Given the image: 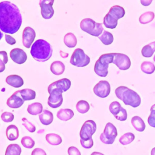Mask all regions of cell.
Instances as JSON below:
<instances>
[{
  "instance_id": "f6af8a7d",
  "label": "cell",
  "mask_w": 155,
  "mask_h": 155,
  "mask_svg": "<svg viewBox=\"0 0 155 155\" xmlns=\"http://www.w3.org/2000/svg\"><path fill=\"white\" fill-rule=\"evenodd\" d=\"M5 41L10 45H14L15 44H16V40L15 39V38L9 35H5Z\"/></svg>"
},
{
  "instance_id": "7a4b0ae2",
  "label": "cell",
  "mask_w": 155,
  "mask_h": 155,
  "mask_svg": "<svg viewBox=\"0 0 155 155\" xmlns=\"http://www.w3.org/2000/svg\"><path fill=\"white\" fill-rule=\"evenodd\" d=\"M53 49L51 45L45 40H36L31 45L30 54L33 58L38 62H45L52 56Z\"/></svg>"
},
{
  "instance_id": "9a60e30c",
  "label": "cell",
  "mask_w": 155,
  "mask_h": 155,
  "mask_svg": "<svg viewBox=\"0 0 155 155\" xmlns=\"http://www.w3.org/2000/svg\"><path fill=\"white\" fill-rule=\"evenodd\" d=\"M10 56L12 60L18 64H24L27 59V56L25 52L22 49L19 48L12 49L10 51Z\"/></svg>"
},
{
  "instance_id": "4fadbf2b",
  "label": "cell",
  "mask_w": 155,
  "mask_h": 155,
  "mask_svg": "<svg viewBox=\"0 0 155 155\" xmlns=\"http://www.w3.org/2000/svg\"><path fill=\"white\" fill-rule=\"evenodd\" d=\"M110 85L107 81H101L93 88L94 94L99 97L105 98L110 93Z\"/></svg>"
},
{
  "instance_id": "2e32d148",
  "label": "cell",
  "mask_w": 155,
  "mask_h": 155,
  "mask_svg": "<svg viewBox=\"0 0 155 155\" xmlns=\"http://www.w3.org/2000/svg\"><path fill=\"white\" fill-rule=\"evenodd\" d=\"M24 102V101L20 95L19 91H15L7 101V105L12 108H18L21 107Z\"/></svg>"
},
{
  "instance_id": "ee69618b",
  "label": "cell",
  "mask_w": 155,
  "mask_h": 155,
  "mask_svg": "<svg viewBox=\"0 0 155 155\" xmlns=\"http://www.w3.org/2000/svg\"><path fill=\"white\" fill-rule=\"evenodd\" d=\"M31 155H47V154L45 151L43 150L42 149L39 148H36L32 151Z\"/></svg>"
},
{
  "instance_id": "9c48e42d",
  "label": "cell",
  "mask_w": 155,
  "mask_h": 155,
  "mask_svg": "<svg viewBox=\"0 0 155 155\" xmlns=\"http://www.w3.org/2000/svg\"><path fill=\"white\" fill-rule=\"evenodd\" d=\"M96 130V124L93 120H88L82 125L79 136L81 140H87L92 138L93 134Z\"/></svg>"
},
{
  "instance_id": "52a82bcc",
  "label": "cell",
  "mask_w": 155,
  "mask_h": 155,
  "mask_svg": "<svg viewBox=\"0 0 155 155\" xmlns=\"http://www.w3.org/2000/svg\"><path fill=\"white\" fill-rule=\"evenodd\" d=\"M117 135L116 127L111 123L106 124L104 132L100 135V140L105 144H112Z\"/></svg>"
},
{
  "instance_id": "83f0119b",
  "label": "cell",
  "mask_w": 155,
  "mask_h": 155,
  "mask_svg": "<svg viewBox=\"0 0 155 155\" xmlns=\"http://www.w3.org/2000/svg\"><path fill=\"white\" fill-rule=\"evenodd\" d=\"M19 91V93L24 101H30L36 97V92L30 88H25Z\"/></svg>"
},
{
  "instance_id": "d590c367",
  "label": "cell",
  "mask_w": 155,
  "mask_h": 155,
  "mask_svg": "<svg viewBox=\"0 0 155 155\" xmlns=\"http://www.w3.org/2000/svg\"><path fill=\"white\" fill-rule=\"evenodd\" d=\"M135 138V136L132 133H127L121 136L119 138V142L124 145H128L132 142Z\"/></svg>"
},
{
  "instance_id": "816d5d0a",
  "label": "cell",
  "mask_w": 155,
  "mask_h": 155,
  "mask_svg": "<svg viewBox=\"0 0 155 155\" xmlns=\"http://www.w3.org/2000/svg\"><path fill=\"white\" fill-rule=\"evenodd\" d=\"M153 60H154V61L155 62V55H154V58H153Z\"/></svg>"
},
{
  "instance_id": "7402d4cb",
  "label": "cell",
  "mask_w": 155,
  "mask_h": 155,
  "mask_svg": "<svg viewBox=\"0 0 155 155\" xmlns=\"http://www.w3.org/2000/svg\"><path fill=\"white\" fill-rule=\"evenodd\" d=\"M50 70L53 74L55 75H60L64 72L65 65L62 62L56 61L51 63L50 65Z\"/></svg>"
},
{
  "instance_id": "f546056e",
  "label": "cell",
  "mask_w": 155,
  "mask_h": 155,
  "mask_svg": "<svg viewBox=\"0 0 155 155\" xmlns=\"http://www.w3.org/2000/svg\"><path fill=\"white\" fill-rule=\"evenodd\" d=\"M103 22L107 28L110 29L115 28L117 25V20L112 17L108 13L105 16Z\"/></svg>"
},
{
  "instance_id": "d6986e66",
  "label": "cell",
  "mask_w": 155,
  "mask_h": 155,
  "mask_svg": "<svg viewBox=\"0 0 155 155\" xmlns=\"http://www.w3.org/2000/svg\"><path fill=\"white\" fill-rule=\"evenodd\" d=\"M40 122L44 125H50L53 120V113L48 110H44L39 115Z\"/></svg>"
},
{
  "instance_id": "681fc988",
  "label": "cell",
  "mask_w": 155,
  "mask_h": 155,
  "mask_svg": "<svg viewBox=\"0 0 155 155\" xmlns=\"http://www.w3.org/2000/svg\"><path fill=\"white\" fill-rule=\"evenodd\" d=\"M151 155H155V147L153 148L151 151Z\"/></svg>"
},
{
  "instance_id": "5b68a950",
  "label": "cell",
  "mask_w": 155,
  "mask_h": 155,
  "mask_svg": "<svg viewBox=\"0 0 155 155\" xmlns=\"http://www.w3.org/2000/svg\"><path fill=\"white\" fill-rule=\"evenodd\" d=\"M80 27L84 31L96 37H99L104 30L102 24L96 22L90 18L82 19L80 23Z\"/></svg>"
},
{
  "instance_id": "f1b7e54d",
  "label": "cell",
  "mask_w": 155,
  "mask_h": 155,
  "mask_svg": "<svg viewBox=\"0 0 155 155\" xmlns=\"http://www.w3.org/2000/svg\"><path fill=\"white\" fill-rule=\"evenodd\" d=\"M45 139L47 142L51 145H58L62 142L61 136L55 133H49L46 134Z\"/></svg>"
},
{
  "instance_id": "3957f363",
  "label": "cell",
  "mask_w": 155,
  "mask_h": 155,
  "mask_svg": "<svg viewBox=\"0 0 155 155\" xmlns=\"http://www.w3.org/2000/svg\"><path fill=\"white\" fill-rule=\"evenodd\" d=\"M116 97L122 101L124 104L136 108L140 105V96L134 91L125 86H120L115 90Z\"/></svg>"
},
{
  "instance_id": "5bb4252c",
  "label": "cell",
  "mask_w": 155,
  "mask_h": 155,
  "mask_svg": "<svg viewBox=\"0 0 155 155\" xmlns=\"http://www.w3.org/2000/svg\"><path fill=\"white\" fill-rule=\"evenodd\" d=\"M36 37V32L30 27H26L22 32V44L27 48H29Z\"/></svg>"
},
{
  "instance_id": "ac0fdd59",
  "label": "cell",
  "mask_w": 155,
  "mask_h": 155,
  "mask_svg": "<svg viewBox=\"0 0 155 155\" xmlns=\"http://www.w3.org/2000/svg\"><path fill=\"white\" fill-rule=\"evenodd\" d=\"M5 81L7 84L14 88L21 87L24 84V81L22 78L16 74H12L8 76L5 79Z\"/></svg>"
},
{
  "instance_id": "60d3db41",
  "label": "cell",
  "mask_w": 155,
  "mask_h": 155,
  "mask_svg": "<svg viewBox=\"0 0 155 155\" xmlns=\"http://www.w3.org/2000/svg\"><path fill=\"white\" fill-rule=\"evenodd\" d=\"M1 118L2 121L5 122H12L14 119V115L10 112H4L1 116Z\"/></svg>"
},
{
  "instance_id": "603a6c76",
  "label": "cell",
  "mask_w": 155,
  "mask_h": 155,
  "mask_svg": "<svg viewBox=\"0 0 155 155\" xmlns=\"http://www.w3.org/2000/svg\"><path fill=\"white\" fill-rule=\"evenodd\" d=\"M74 116V113L72 110L69 108L61 109L57 113V117L61 120L67 121L71 119Z\"/></svg>"
},
{
  "instance_id": "bcb514c9",
  "label": "cell",
  "mask_w": 155,
  "mask_h": 155,
  "mask_svg": "<svg viewBox=\"0 0 155 155\" xmlns=\"http://www.w3.org/2000/svg\"><path fill=\"white\" fill-rule=\"evenodd\" d=\"M152 2V0H140V3L143 6H148Z\"/></svg>"
},
{
  "instance_id": "74e56055",
  "label": "cell",
  "mask_w": 155,
  "mask_h": 155,
  "mask_svg": "<svg viewBox=\"0 0 155 155\" xmlns=\"http://www.w3.org/2000/svg\"><path fill=\"white\" fill-rule=\"evenodd\" d=\"M22 145L27 148H31L35 146L34 140L29 136H24L21 139V140Z\"/></svg>"
},
{
  "instance_id": "8992f818",
  "label": "cell",
  "mask_w": 155,
  "mask_h": 155,
  "mask_svg": "<svg viewBox=\"0 0 155 155\" xmlns=\"http://www.w3.org/2000/svg\"><path fill=\"white\" fill-rule=\"evenodd\" d=\"M90 62V57L87 55L81 48H76L73 51L70 62L73 65L78 67H85Z\"/></svg>"
},
{
  "instance_id": "8d00e7d4",
  "label": "cell",
  "mask_w": 155,
  "mask_h": 155,
  "mask_svg": "<svg viewBox=\"0 0 155 155\" xmlns=\"http://www.w3.org/2000/svg\"><path fill=\"white\" fill-rule=\"evenodd\" d=\"M8 62V56L5 51H0V73L5 70V65Z\"/></svg>"
},
{
  "instance_id": "ba28073f",
  "label": "cell",
  "mask_w": 155,
  "mask_h": 155,
  "mask_svg": "<svg viewBox=\"0 0 155 155\" xmlns=\"http://www.w3.org/2000/svg\"><path fill=\"white\" fill-rule=\"evenodd\" d=\"M48 92L50 94L47 102L48 105L53 108L59 107L63 102L62 91L57 88L48 87Z\"/></svg>"
},
{
  "instance_id": "d4e9b609",
  "label": "cell",
  "mask_w": 155,
  "mask_h": 155,
  "mask_svg": "<svg viewBox=\"0 0 155 155\" xmlns=\"http://www.w3.org/2000/svg\"><path fill=\"white\" fill-rule=\"evenodd\" d=\"M43 107L39 102H35L28 105L27 107V111L31 115H37L42 113Z\"/></svg>"
},
{
  "instance_id": "836d02e7",
  "label": "cell",
  "mask_w": 155,
  "mask_h": 155,
  "mask_svg": "<svg viewBox=\"0 0 155 155\" xmlns=\"http://www.w3.org/2000/svg\"><path fill=\"white\" fill-rule=\"evenodd\" d=\"M99 39L104 45H110L113 42V35L107 31H104L101 36H99Z\"/></svg>"
},
{
  "instance_id": "cb8c5ba5",
  "label": "cell",
  "mask_w": 155,
  "mask_h": 155,
  "mask_svg": "<svg viewBox=\"0 0 155 155\" xmlns=\"http://www.w3.org/2000/svg\"><path fill=\"white\" fill-rule=\"evenodd\" d=\"M131 124L133 127L138 131L142 132L145 129V124L144 121L139 116H136L131 119Z\"/></svg>"
},
{
  "instance_id": "d6a6232c",
  "label": "cell",
  "mask_w": 155,
  "mask_h": 155,
  "mask_svg": "<svg viewBox=\"0 0 155 155\" xmlns=\"http://www.w3.org/2000/svg\"><path fill=\"white\" fill-rule=\"evenodd\" d=\"M154 18V13L153 12H147L139 17V21L142 24H146L151 22Z\"/></svg>"
},
{
  "instance_id": "4316f807",
  "label": "cell",
  "mask_w": 155,
  "mask_h": 155,
  "mask_svg": "<svg viewBox=\"0 0 155 155\" xmlns=\"http://www.w3.org/2000/svg\"><path fill=\"white\" fill-rule=\"evenodd\" d=\"M64 42L69 48H74L77 44V39L72 33H68L64 36Z\"/></svg>"
},
{
  "instance_id": "f35d334b",
  "label": "cell",
  "mask_w": 155,
  "mask_h": 155,
  "mask_svg": "<svg viewBox=\"0 0 155 155\" xmlns=\"http://www.w3.org/2000/svg\"><path fill=\"white\" fill-rule=\"evenodd\" d=\"M150 111V114L148 118V123L151 127L155 128V104L151 106Z\"/></svg>"
},
{
  "instance_id": "6da1fadb",
  "label": "cell",
  "mask_w": 155,
  "mask_h": 155,
  "mask_svg": "<svg viewBox=\"0 0 155 155\" xmlns=\"http://www.w3.org/2000/svg\"><path fill=\"white\" fill-rule=\"evenodd\" d=\"M22 22L21 13L16 5L10 1L0 2V30L7 34H15Z\"/></svg>"
},
{
  "instance_id": "e575fe53",
  "label": "cell",
  "mask_w": 155,
  "mask_h": 155,
  "mask_svg": "<svg viewBox=\"0 0 155 155\" xmlns=\"http://www.w3.org/2000/svg\"><path fill=\"white\" fill-rule=\"evenodd\" d=\"M76 110L78 112L82 114H84L88 111L90 109V105L89 104L84 100H81L78 102L76 105Z\"/></svg>"
},
{
  "instance_id": "f907efd6",
  "label": "cell",
  "mask_w": 155,
  "mask_h": 155,
  "mask_svg": "<svg viewBox=\"0 0 155 155\" xmlns=\"http://www.w3.org/2000/svg\"><path fill=\"white\" fill-rule=\"evenodd\" d=\"M2 37H3V34H2V33L0 31V40L2 38Z\"/></svg>"
},
{
  "instance_id": "277c9868",
  "label": "cell",
  "mask_w": 155,
  "mask_h": 155,
  "mask_svg": "<svg viewBox=\"0 0 155 155\" xmlns=\"http://www.w3.org/2000/svg\"><path fill=\"white\" fill-rule=\"evenodd\" d=\"M114 53L102 54L94 64V70L96 74L101 77H106L108 74V65L113 63Z\"/></svg>"
},
{
  "instance_id": "ab89813d",
  "label": "cell",
  "mask_w": 155,
  "mask_h": 155,
  "mask_svg": "<svg viewBox=\"0 0 155 155\" xmlns=\"http://www.w3.org/2000/svg\"><path fill=\"white\" fill-rule=\"evenodd\" d=\"M22 125L30 133H33L36 131V127L33 124L28 121L26 118L24 117L22 119Z\"/></svg>"
},
{
  "instance_id": "7c38bea8",
  "label": "cell",
  "mask_w": 155,
  "mask_h": 155,
  "mask_svg": "<svg viewBox=\"0 0 155 155\" xmlns=\"http://www.w3.org/2000/svg\"><path fill=\"white\" fill-rule=\"evenodd\" d=\"M53 0H40L39 6L41 7V13L43 18L45 19H50L54 15V10L53 8Z\"/></svg>"
},
{
  "instance_id": "8fae6325",
  "label": "cell",
  "mask_w": 155,
  "mask_h": 155,
  "mask_svg": "<svg viewBox=\"0 0 155 155\" xmlns=\"http://www.w3.org/2000/svg\"><path fill=\"white\" fill-rule=\"evenodd\" d=\"M113 63L121 70H128L131 66V61L129 57L123 53H114Z\"/></svg>"
},
{
  "instance_id": "b9f144b4",
  "label": "cell",
  "mask_w": 155,
  "mask_h": 155,
  "mask_svg": "<svg viewBox=\"0 0 155 155\" xmlns=\"http://www.w3.org/2000/svg\"><path fill=\"white\" fill-rule=\"evenodd\" d=\"M80 142H81L82 147L86 149L91 148L93 145V140L92 138H91L88 140H83L80 139Z\"/></svg>"
},
{
  "instance_id": "7bdbcfd3",
  "label": "cell",
  "mask_w": 155,
  "mask_h": 155,
  "mask_svg": "<svg viewBox=\"0 0 155 155\" xmlns=\"http://www.w3.org/2000/svg\"><path fill=\"white\" fill-rule=\"evenodd\" d=\"M68 155H81L79 150L75 147H70L68 149Z\"/></svg>"
},
{
  "instance_id": "1f68e13d",
  "label": "cell",
  "mask_w": 155,
  "mask_h": 155,
  "mask_svg": "<svg viewBox=\"0 0 155 155\" xmlns=\"http://www.w3.org/2000/svg\"><path fill=\"white\" fill-rule=\"evenodd\" d=\"M140 68L142 72L146 74H152L155 71V65L150 61H144L140 65Z\"/></svg>"
},
{
  "instance_id": "e0dca14e",
  "label": "cell",
  "mask_w": 155,
  "mask_h": 155,
  "mask_svg": "<svg viewBox=\"0 0 155 155\" xmlns=\"http://www.w3.org/2000/svg\"><path fill=\"white\" fill-rule=\"evenodd\" d=\"M71 86V81L67 78H63L56 81L49 85L48 87L50 88H57L60 89L62 92L67 91Z\"/></svg>"
},
{
  "instance_id": "4dcf8cb0",
  "label": "cell",
  "mask_w": 155,
  "mask_h": 155,
  "mask_svg": "<svg viewBox=\"0 0 155 155\" xmlns=\"http://www.w3.org/2000/svg\"><path fill=\"white\" fill-rule=\"evenodd\" d=\"M21 148L18 144H10L6 148L5 155H21Z\"/></svg>"
},
{
  "instance_id": "44dd1931",
  "label": "cell",
  "mask_w": 155,
  "mask_h": 155,
  "mask_svg": "<svg viewBox=\"0 0 155 155\" xmlns=\"http://www.w3.org/2000/svg\"><path fill=\"white\" fill-rule=\"evenodd\" d=\"M108 13L116 20L123 18L125 15V10L119 5H114L110 8Z\"/></svg>"
},
{
  "instance_id": "c3c4849f",
  "label": "cell",
  "mask_w": 155,
  "mask_h": 155,
  "mask_svg": "<svg viewBox=\"0 0 155 155\" xmlns=\"http://www.w3.org/2000/svg\"><path fill=\"white\" fill-rule=\"evenodd\" d=\"M91 155H104V154L101 153H99V152H96V151H94V152H93Z\"/></svg>"
},
{
  "instance_id": "484cf974",
  "label": "cell",
  "mask_w": 155,
  "mask_h": 155,
  "mask_svg": "<svg viewBox=\"0 0 155 155\" xmlns=\"http://www.w3.org/2000/svg\"><path fill=\"white\" fill-rule=\"evenodd\" d=\"M155 51V41L145 45L142 50V55L145 58H150Z\"/></svg>"
},
{
  "instance_id": "ffe728a7",
  "label": "cell",
  "mask_w": 155,
  "mask_h": 155,
  "mask_svg": "<svg viewBox=\"0 0 155 155\" xmlns=\"http://www.w3.org/2000/svg\"><path fill=\"white\" fill-rule=\"evenodd\" d=\"M6 136L7 139L10 140H15L19 137V130L15 125H10L6 128Z\"/></svg>"
},
{
  "instance_id": "7dc6e473",
  "label": "cell",
  "mask_w": 155,
  "mask_h": 155,
  "mask_svg": "<svg viewBox=\"0 0 155 155\" xmlns=\"http://www.w3.org/2000/svg\"><path fill=\"white\" fill-rule=\"evenodd\" d=\"M60 55L61 56H62L63 58H67L68 54V53H63L62 51H60Z\"/></svg>"
},
{
  "instance_id": "30bf717a",
  "label": "cell",
  "mask_w": 155,
  "mask_h": 155,
  "mask_svg": "<svg viewBox=\"0 0 155 155\" xmlns=\"http://www.w3.org/2000/svg\"><path fill=\"white\" fill-rule=\"evenodd\" d=\"M110 111L116 118V119L124 121L127 118V113L126 110L123 108L119 102L114 101L111 102L109 106Z\"/></svg>"
}]
</instances>
